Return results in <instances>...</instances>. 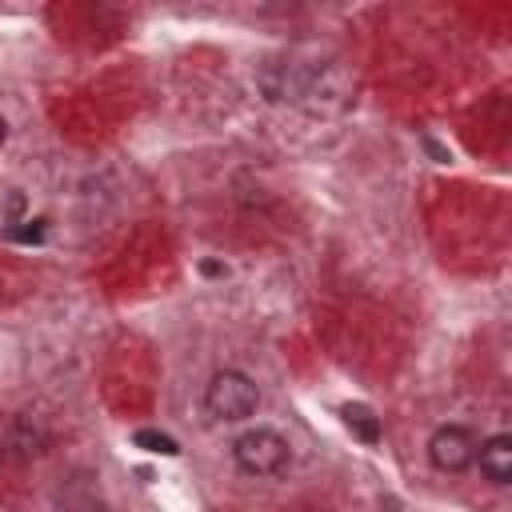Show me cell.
Segmentation results:
<instances>
[{"instance_id": "1", "label": "cell", "mask_w": 512, "mask_h": 512, "mask_svg": "<svg viewBox=\"0 0 512 512\" xmlns=\"http://www.w3.org/2000/svg\"><path fill=\"white\" fill-rule=\"evenodd\" d=\"M204 408H208L216 420H228V424L248 420V416H256V408H260V388H256L252 376H244V372H236V368H224V372H216V376L208 380V388H204Z\"/></svg>"}, {"instance_id": "2", "label": "cell", "mask_w": 512, "mask_h": 512, "mask_svg": "<svg viewBox=\"0 0 512 512\" xmlns=\"http://www.w3.org/2000/svg\"><path fill=\"white\" fill-rule=\"evenodd\" d=\"M232 460H236V468L248 472V476H276V472L288 468L292 448H288V440H284L280 432H272V428H248V432H240V436L232 440Z\"/></svg>"}, {"instance_id": "3", "label": "cell", "mask_w": 512, "mask_h": 512, "mask_svg": "<svg viewBox=\"0 0 512 512\" xmlns=\"http://www.w3.org/2000/svg\"><path fill=\"white\" fill-rule=\"evenodd\" d=\"M476 448H480V440L464 424H440L428 436V460H432L436 472H452L456 476V472L472 468L476 464Z\"/></svg>"}, {"instance_id": "4", "label": "cell", "mask_w": 512, "mask_h": 512, "mask_svg": "<svg viewBox=\"0 0 512 512\" xmlns=\"http://www.w3.org/2000/svg\"><path fill=\"white\" fill-rule=\"evenodd\" d=\"M476 460H480L484 480H492V484H508V480H512V436H508V432H496V436L480 440Z\"/></svg>"}, {"instance_id": "5", "label": "cell", "mask_w": 512, "mask_h": 512, "mask_svg": "<svg viewBox=\"0 0 512 512\" xmlns=\"http://www.w3.org/2000/svg\"><path fill=\"white\" fill-rule=\"evenodd\" d=\"M340 416H344V424H348L364 444H380V420L372 416L368 404H344Z\"/></svg>"}, {"instance_id": "6", "label": "cell", "mask_w": 512, "mask_h": 512, "mask_svg": "<svg viewBox=\"0 0 512 512\" xmlns=\"http://www.w3.org/2000/svg\"><path fill=\"white\" fill-rule=\"evenodd\" d=\"M132 440H136V448H148V452H160V456H176V452H180V444H176L172 436L156 432V428H140Z\"/></svg>"}, {"instance_id": "7", "label": "cell", "mask_w": 512, "mask_h": 512, "mask_svg": "<svg viewBox=\"0 0 512 512\" xmlns=\"http://www.w3.org/2000/svg\"><path fill=\"white\" fill-rule=\"evenodd\" d=\"M44 224L48 220H20V224H8L4 236L16 240V244H40L44 240Z\"/></svg>"}, {"instance_id": "8", "label": "cell", "mask_w": 512, "mask_h": 512, "mask_svg": "<svg viewBox=\"0 0 512 512\" xmlns=\"http://www.w3.org/2000/svg\"><path fill=\"white\" fill-rule=\"evenodd\" d=\"M4 140H8V120L0 116V144H4Z\"/></svg>"}]
</instances>
